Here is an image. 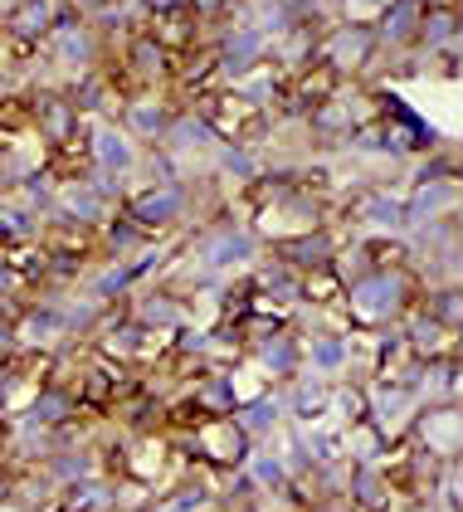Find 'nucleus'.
<instances>
[{"label":"nucleus","instance_id":"1a4fd4ad","mask_svg":"<svg viewBox=\"0 0 463 512\" xmlns=\"http://www.w3.org/2000/svg\"><path fill=\"white\" fill-rule=\"evenodd\" d=\"M283 395H288L283 410H293L298 425H317V420L332 415V381H322V376H312V371H298Z\"/></svg>","mask_w":463,"mask_h":512},{"label":"nucleus","instance_id":"7ed1b4c3","mask_svg":"<svg viewBox=\"0 0 463 512\" xmlns=\"http://www.w3.org/2000/svg\"><path fill=\"white\" fill-rule=\"evenodd\" d=\"M264 254V239L254 235L249 225H210L205 235L195 239V259L200 274H230V269H249Z\"/></svg>","mask_w":463,"mask_h":512},{"label":"nucleus","instance_id":"6e6552de","mask_svg":"<svg viewBox=\"0 0 463 512\" xmlns=\"http://www.w3.org/2000/svg\"><path fill=\"white\" fill-rule=\"evenodd\" d=\"M415 434L434 459H454L459 454V405H425L415 410Z\"/></svg>","mask_w":463,"mask_h":512},{"label":"nucleus","instance_id":"0eeeda50","mask_svg":"<svg viewBox=\"0 0 463 512\" xmlns=\"http://www.w3.org/2000/svg\"><path fill=\"white\" fill-rule=\"evenodd\" d=\"M347 220L356 225H371L381 235H405V196H395L386 186H371L347 205Z\"/></svg>","mask_w":463,"mask_h":512},{"label":"nucleus","instance_id":"423d86ee","mask_svg":"<svg viewBox=\"0 0 463 512\" xmlns=\"http://www.w3.org/2000/svg\"><path fill=\"white\" fill-rule=\"evenodd\" d=\"M254 352V366L264 371V381H293L298 371H303V332L288 322L283 332H273V337H264V342H254L249 347Z\"/></svg>","mask_w":463,"mask_h":512},{"label":"nucleus","instance_id":"9d476101","mask_svg":"<svg viewBox=\"0 0 463 512\" xmlns=\"http://www.w3.org/2000/svg\"><path fill=\"white\" fill-rule=\"evenodd\" d=\"M415 49H425V54L459 49V5H425L420 30H415Z\"/></svg>","mask_w":463,"mask_h":512},{"label":"nucleus","instance_id":"20e7f679","mask_svg":"<svg viewBox=\"0 0 463 512\" xmlns=\"http://www.w3.org/2000/svg\"><path fill=\"white\" fill-rule=\"evenodd\" d=\"M88 166L103 176H132L142 166V147L117 127V122H88ZM127 186V181H122Z\"/></svg>","mask_w":463,"mask_h":512},{"label":"nucleus","instance_id":"39448f33","mask_svg":"<svg viewBox=\"0 0 463 512\" xmlns=\"http://www.w3.org/2000/svg\"><path fill=\"white\" fill-rule=\"evenodd\" d=\"M181 108H171V98L161 93V88H142V93H132L127 103H122V113H117V127L142 147V142H161L166 137V127L176 122Z\"/></svg>","mask_w":463,"mask_h":512},{"label":"nucleus","instance_id":"f03ea898","mask_svg":"<svg viewBox=\"0 0 463 512\" xmlns=\"http://www.w3.org/2000/svg\"><path fill=\"white\" fill-rule=\"evenodd\" d=\"M191 205H195V181H147V186H127L117 210L132 225H142L147 235H161L166 225L186 220Z\"/></svg>","mask_w":463,"mask_h":512},{"label":"nucleus","instance_id":"9b49d317","mask_svg":"<svg viewBox=\"0 0 463 512\" xmlns=\"http://www.w3.org/2000/svg\"><path fill=\"white\" fill-rule=\"evenodd\" d=\"M220 152V161H215V171L220 176H230V181H239V186H254L264 171H269V152L264 147H215Z\"/></svg>","mask_w":463,"mask_h":512},{"label":"nucleus","instance_id":"f257e3e1","mask_svg":"<svg viewBox=\"0 0 463 512\" xmlns=\"http://www.w3.org/2000/svg\"><path fill=\"white\" fill-rule=\"evenodd\" d=\"M342 303L356 332H386V327H400V317L420 303V288L410 269H366L347 283Z\"/></svg>","mask_w":463,"mask_h":512}]
</instances>
